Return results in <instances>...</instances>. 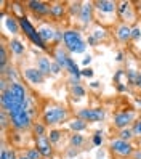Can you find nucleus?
<instances>
[{
    "label": "nucleus",
    "instance_id": "obj_18",
    "mask_svg": "<svg viewBox=\"0 0 141 159\" xmlns=\"http://www.w3.org/2000/svg\"><path fill=\"white\" fill-rule=\"evenodd\" d=\"M35 142V148L40 151V154L43 157H51L53 156V143L50 142L48 135L46 137H39V138H34Z\"/></svg>",
    "mask_w": 141,
    "mask_h": 159
},
{
    "label": "nucleus",
    "instance_id": "obj_8",
    "mask_svg": "<svg viewBox=\"0 0 141 159\" xmlns=\"http://www.w3.org/2000/svg\"><path fill=\"white\" fill-rule=\"evenodd\" d=\"M109 149L112 154H116L119 157H131V154H133V151L136 148L133 146V143L125 142V140H120L116 137L109 142Z\"/></svg>",
    "mask_w": 141,
    "mask_h": 159
},
{
    "label": "nucleus",
    "instance_id": "obj_13",
    "mask_svg": "<svg viewBox=\"0 0 141 159\" xmlns=\"http://www.w3.org/2000/svg\"><path fill=\"white\" fill-rule=\"evenodd\" d=\"M23 77L26 79V82H29L31 85H42L45 82L46 76L43 72H40L35 66H31V68H24L23 69Z\"/></svg>",
    "mask_w": 141,
    "mask_h": 159
},
{
    "label": "nucleus",
    "instance_id": "obj_49",
    "mask_svg": "<svg viewBox=\"0 0 141 159\" xmlns=\"http://www.w3.org/2000/svg\"><path fill=\"white\" fill-rule=\"evenodd\" d=\"M90 87H91V89H99L101 84H99L98 80H91V82H90Z\"/></svg>",
    "mask_w": 141,
    "mask_h": 159
},
{
    "label": "nucleus",
    "instance_id": "obj_19",
    "mask_svg": "<svg viewBox=\"0 0 141 159\" xmlns=\"http://www.w3.org/2000/svg\"><path fill=\"white\" fill-rule=\"evenodd\" d=\"M68 15V3L66 2H51L50 3V18L53 21H61Z\"/></svg>",
    "mask_w": 141,
    "mask_h": 159
},
{
    "label": "nucleus",
    "instance_id": "obj_52",
    "mask_svg": "<svg viewBox=\"0 0 141 159\" xmlns=\"http://www.w3.org/2000/svg\"><path fill=\"white\" fill-rule=\"evenodd\" d=\"M136 143H138V146L141 148V137H139V138H136Z\"/></svg>",
    "mask_w": 141,
    "mask_h": 159
},
{
    "label": "nucleus",
    "instance_id": "obj_45",
    "mask_svg": "<svg viewBox=\"0 0 141 159\" xmlns=\"http://www.w3.org/2000/svg\"><path fill=\"white\" fill-rule=\"evenodd\" d=\"M91 60H93V57H91V55H87V57L83 58V61H82V64H83V68H88V64L91 63Z\"/></svg>",
    "mask_w": 141,
    "mask_h": 159
},
{
    "label": "nucleus",
    "instance_id": "obj_9",
    "mask_svg": "<svg viewBox=\"0 0 141 159\" xmlns=\"http://www.w3.org/2000/svg\"><path fill=\"white\" fill-rule=\"evenodd\" d=\"M0 18H2V23H3V29L13 35V37H18V34H21V24H20V18L13 16L11 13H8L2 8V11H0Z\"/></svg>",
    "mask_w": 141,
    "mask_h": 159
},
{
    "label": "nucleus",
    "instance_id": "obj_48",
    "mask_svg": "<svg viewBox=\"0 0 141 159\" xmlns=\"http://www.w3.org/2000/svg\"><path fill=\"white\" fill-rule=\"evenodd\" d=\"M116 61H117V63H122V61H124V52H117Z\"/></svg>",
    "mask_w": 141,
    "mask_h": 159
},
{
    "label": "nucleus",
    "instance_id": "obj_39",
    "mask_svg": "<svg viewBox=\"0 0 141 159\" xmlns=\"http://www.w3.org/2000/svg\"><path fill=\"white\" fill-rule=\"evenodd\" d=\"M103 140H104V138H103V132H101V130H96V132L91 135V143L95 146H101Z\"/></svg>",
    "mask_w": 141,
    "mask_h": 159
},
{
    "label": "nucleus",
    "instance_id": "obj_30",
    "mask_svg": "<svg viewBox=\"0 0 141 159\" xmlns=\"http://www.w3.org/2000/svg\"><path fill=\"white\" fill-rule=\"evenodd\" d=\"M63 135H64V132L61 129H50V132H48V138H50V142L53 143V145H56V143H59L61 142V138H63Z\"/></svg>",
    "mask_w": 141,
    "mask_h": 159
},
{
    "label": "nucleus",
    "instance_id": "obj_20",
    "mask_svg": "<svg viewBox=\"0 0 141 159\" xmlns=\"http://www.w3.org/2000/svg\"><path fill=\"white\" fill-rule=\"evenodd\" d=\"M7 45H8L10 53L15 55V57H23V55L26 53V43L20 39V37H10Z\"/></svg>",
    "mask_w": 141,
    "mask_h": 159
},
{
    "label": "nucleus",
    "instance_id": "obj_50",
    "mask_svg": "<svg viewBox=\"0 0 141 159\" xmlns=\"http://www.w3.org/2000/svg\"><path fill=\"white\" fill-rule=\"evenodd\" d=\"M18 159H29V157H27V156L23 153V154H20V157H18Z\"/></svg>",
    "mask_w": 141,
    "mask_h": 159
},
{
    "label": "nucleus",
    "instance_id": "obj_15",
    "mask_svg": "<svg viewBox=\"0 0 141 159\" xmlns=\"http://www.w3.org/2000/svg\"><path fill=\"white\" fill-rule=\"evenodd\" d=\"M0 106H2L3 111H7L8 114L11 113V111H15L16 108H20V105H18V101L13 95V92L8 89L5 92H0Z\"/></svg>",
    "mask_w": 141,
    "mask_h": 159
},
{
    "label": "nucleus",
    "instance_id": "obj_2",
    "mask_svg": "<svg viewBox=\"0 0 141 159\" xmlns=\"http://www.w3.org/2000/svg\"><path fill=\"white\" fill-rule=\"evenodd\" d=\"M63 47L71 55H80V53L87 52L88 45H87V40L83 39L80 29H77V27H68V29H64Z\"/></svg>",
    "mask_w": 141,
    "mask_h": 159
},
{
    "label": "nucleus",
    "instance_id": "obj_41",
    "mask_svg": "<svg viewBox=\"0 0 141 159\" xmlns=\"http://www.w3.org/2000/svg\"><path fill=\"white\" fill-rule=\"evenodd\" d=\"M95 76V71H93L90 66L88 68H82V77H87V79H91Z\"/></svg>",
    "mask_w": 141,
    "mask_h": 159
},
{
    "label": "nucleus",
    "instance_id": "obj_11",
    "mask_svg": "<svg viewBox=\"0 0 141 159\" xmlns=\"http://www.w3.org/2000/svg\"><path fill=\"white\" fill-rule=\"evenodd\" d=\"M96 20V11H95V2H83L82 11L77 18V21L82 24L83 29H87L88 26L93 24V21Z\"/></svg>",
    "mask_w": 141,
    "mask_h": 159
},
{
    "label": "nucleus",
    "instance_id": "obj_29",
    "mask_svg": "<svg viewBox=\"0 0 141 159\" xmlns=\"http://www.w3.org/2000/svg\"><path fill=\"white\" fill-rule=\"evenodd\" d=\"M32 134H34V138L46 137V135H48V127H46L43 122H34V125H32Z\"/></svg>",
    "mask_w": 141,
    "mask_h": 159
},
{
    "label": "nucleus",
    "instance_id": "obj_21",
    "mask_svg": "<svg viewBox=\"0 0 141 159\" xmlns=\"http://www.w3.org/2000/svg\"><path fill=\"white\" fill-rule=\"evenodd\" d=\"M51 61L53 60H50L46 55H40V57L35 58V68L40 72H43L46 77H50L51 76Z\"/></svg>",
    "mask_w": 141,
    "mask_h": 159
},
{
    "label": "nucleus",
    "instance_id": "obj_37",
    "mask_svg": "<svg viewBox=\"0 0 141 159\" xmlns=\"http://www.w3.org/2000/svg\"><path fill=\"white\" fill-rule=\"evenodd\" d=\"M141 39V24L131 26V42H138Z\"/></svg>",
    "mask_w": 141,
    "mask_h": 159
},
{
    "label": "nucleus",
    "instance_id": "obj_7",
    "mask_svg": "<svg viewBox=\"0 0 141 159\" xmlns=\"http://www.w3.org/2000/svg\"><path fill=\"white\" fill-rule=\"evenodd\" d=\"M136 111L135 109H120L114 114L112 117V125H114L117 130H122V129H127V127H131V124L136 120Z\"/></svg>",
    "mask_w": 141,
    "mask_h": 159
},
{
    "label": "nucleus",
    "instance_id": "obj_43",
    "mask_svg": "<svg viewBox=\"0 0 141 159\" xmlns=\"http://www.w3.org/2000/svg\"><path fill=\"white\" fill-rule=\"evenodd\" d=\"M125 76V71L124 69H117L116 71V74H114V84H119V82H122L120 79Z\"/></svg>",
    "mask_w": 141,
    "mask_h": 159
},
{
    "label": "nucleus",
    "instance_id": "obj_4",
    "mask_svg": "<svg viewBox=\"0 0 141 159\" xmlns=\"http://www.w3.org/2000/svg\"><path fill=\"white\" fill-rule=\"evenodd\" d=\"M20 24H21V32L27 37V40H29L34 47H37V48H40L43 52H50V47L42 40V37H40L39 31H37V27L31 23L29 18L27 16L20 18Z\"/></svg>",
    "mask_w": 141,
    "mask_h": 159
},
{
    "label": "nucleus",
    "instance_id": "obj_35",
    "mask_svg": "<svg viewBox=\"0 0 141 159\" xmlns=\"http://www.w3.org/2000/svg\"><path fill=\"white\" fill-rule=\"evenodd\" d=\"M0 125H2V130H7L8 125H11V120H10V114L7 111L0 109Z\"/></svg>",
    "mask_w": 141,
    "mask_h": 159
},
{
    "label": "nucleus",
    "instance_id": "obj_42",
    "mask_svg": "<svg viewBox=\"0 0 141 159\" xmlns=\"http://www.w3.org/2000/svg\"><path fill=\"white\" fill-rule=\"evenodd\" d=\"M114 85H116V90H117L119 93H125V92H128V85H127V84H124V82L114 84Z\"/></svg>",
    "mask_w": 141,
    "mask_h": 159
},
{
    "label": "nucleus",
    "instance_id": "obj_14",
    "mask_svg": "<svg viewBox=\"0 0 141 159\" xmlns=\"http://www.w3.org/2000/svg\"><path fill=\"white\" fill-rule=\"evenodd\" d=\"M51 58H53V61H56L59 64V66L66 71V68H68V63H69V60L72 58V55L64 48L63 45H58V47H53L51 48Z\"/></svg>",
    "mask_w": 141,
    "mask_h": 159
},
{
    "label": "nucleus",
    "instance_id": "obj_12",
    "mask_svg": "<svg viewBox=\"0 0 141 159\" xmlns=\"http://www.w3.org/2000/svg\"><path fill=\"white\" fill-rule=\"evenodd\" d=\"M26 10L37 18H50V3L42 0H27Z\"/></svg>",
    "mask_w": 141,
    "mask_h": 159
},
{
    "label": "nucleus",
    "instance_id": "obj_16",
    "mask_svg": "<svg viewBox=\"0 0 141 159\" xmlns=\"http://www.w3.org/2000/svg\"><path fill=\"white\" fill-rule=\"evenodd\" d=\"M37 31H39L42 40L48 45V43H53L55 42V35H56L58 27H55L53 24H50V21H43L39 27H37Z\"/></svg>",
    "mask_w": 141,
    "mask_h": 159
},
{
    "label": "nucleus",
    "instance_id": "obj_17",
    "mask_svg": "<svg viewBox=\"0 0 141 159\" xmlns=\"http://www.w3.org/2000/svg\"><path fill=\"white\" fill-rule=\"evenodd\" d=\"M114 37L120 43L131 42V26L127 23H117L114 26Z\"/></svg>",
    "mask_w": 141,
    "mask_h": 159
},
{
    "label": "nucleus",
    "instance_id": "obj_31",
    "mask_svg": "<svg viewBox=\"0 0 141 159\" xmlns=\"http://www.w3.org/2000/svg\"><path fill=\"white\" fill-rule=\"evenodd\" d=\"M93 37H95V39L98 40V42H101V40H106L108 39V32H106V27L104 26H98L95 31L93 32H90Z\"/></svg>",
    "mask_w": 141,
    "mask_h": 159
},
{
    "label": "nucleus",
    "instance_id": "obj_5",
    "mask_svg": "<svg viewBox=\"0 0 141 159\" xmlns=\"http://www.w3.org/2000/svg\"><path fill=\"white\" fill-rule=\"evenodd\" d=\"M10 120H11V127L18 132H26V130L32 129L34 125V117L29 114L27 106H20L15 111L10 113Z\"/></svg>",
    "mask_w": 141,
    "mask_h": 159
},
{
    "label": "nucleus",
    "instance_id": "obj_1",
    "mask_svg": "<svg viewBox=\"0 0 141 159\" xmlns=\"http://www.w3.org/2000/svg\"><path fill=\"white\" fill-rule=\"evenodd\" d=\"M69 117H71L69 109L59 105V103H48L42 111V122L51 129H55L56 125H61L64 122H69L71 120Z\"/></svg>",
    "mask_w": 141,
    "mask_h": 159
},
{
    "label": "nucleus",
    "instance_id": "obj_40",
    "mask_svg": "<svg viewBox=\"0 0 141 159\" xmlns=\"http://www.w3.org/2000/svg\"><path fill=\"white\" fill-rule=\"evenodd\" d=\"M63 72V68L56 61H51V76H59Z\"/></svg>",
    "mask_w": 141,
    "mask_h": 159
},
{
    "label": "nucleus",
    "instance_id": "obj_44",
    "mask_svg": "<svg viewBox=\"0 0 141 159\" xmlns=\"http://www.w3.org/2000/svg\"><path fill=\"white\" fill-rule=\"evenodd\" d=\"M87 45H90V47H98L99 45V42L93 37L91 34H88V37H87Z\"/></svg>",
    "mask_w": 141,
    "mask_h": 159
},
{
    "label": "nucleus",
    "instance_id": "obj_47",
    "mask_svg": "<svg viewBox=\"0 0 141 159\" xmlns=\"http://www.w3.org/2000/svg\"><path fill=\"white\" fill-rule=\"evenodd\" d=\"M135 87L138 90H141V71H138V77H136V82H135Z\"/></svg>",
    "mask_w": 141,
    "mask_h": 159
},
{
    "label": "nucleus",
    "instance_id": "obj_10",
    "mask_svg": "<svg viewBox=\"0 0 141 159\" xmlns=\"http://www.w3.org/2000/svg\"><path fill=\"white\" fill-rule=\"evenodd\" d=\"M117 16L120 23H135L136 21V10L131 2H117Z\"/></svg>",
    "mask_w": 141,
    "mask_h": 159
},
{
    "label": "nucleus",
    "instance_id": "obj_51",
    "mask_svg": "<svg viewBox=\"0 0 141 159\" xmlns=\"http://www.w3.org/2000/svg\"><path fill=\"white\" fill-rule=\"evenodd\" d=\"M135 101H136V105H138V106H141V98H135Z\"/></svg>",
    "mask_w": 141,
    "mask_h": 159
},
{
    "label": "nucleus",
    "instance_id": "obj_26",
    "mask_svg": "<svg viewBox=\"0 0 141 159\" xmlns=\"http://www.w3.org/2000/svg\"><path fill=\"white\" fill-rule=\"evenodd\" d=\"M10 13L16 18H23L26 16V3L23 2H11L10 3Z\"/></svg>",
    "mask_w": 141,
    "mask_h": 159
},
{
    "label": "nucleus",
    "instance_id": "obj_28",
    "mask_svg": "<svg viewBox=\"0 0 141 159\" xmlns=\"http://www.w3.org/2000/svg\"><path fill=\"white\" fill-rule=\"evenodd\" d=\"M82 5H83V2H69L68 3V16L79 18V15L82 11Z\"/></svg>",
    "mask_w": 141,
    "mask_h": 159
},
{
    "label": "nucleus",
    "instance_id": "obj_22",
    "mask_svg": "<svg viewBox=\"0 0 141 159\" xmlns=\"http://www.w3.org/2000/svg\"><path fill=\"white\" fill-rule=\"evenodd\" d=\"M10 50H8V45L5 43V37H3V42L0 45V74H3L5 69L10 66Z\"/></svg>",
    "mask_w": 141,
    "mask_h": 159
},
{
    "label": "nucleus",
    "instance_id": "obj_36",
    "mask_svg": "<svg viewBox=\"0 0 141 159\" xmlns=\"http://www.w3.org/2000/svg\"><path fill=\"white\" fill-rule=\"evenodd\" d=\"M24 154L29 157V159H43V156L40 154V151L37 149L35 146H32V148H27L26 151H24Z\"/></svg>",
    "mask_w": 141,
    "mask_h": 159
},
{
    "label": "nucleus",
    "instance_id": "obj_6",
    "mask_svg": "<svg viewBox=\"0 0 141 159\" xmlns=\"http://www.w3.org/2000/svg\"><path fill=\"white\" fill-rule=\"evenodd\" d=\"M76 117L83 119L88 124H95V122H101L106 119V109L101 106H95V108H80L76 111Z\"/></svg>",
    "mask_w": 141,
    "mask_h": 159
},
{
    "label": "nucleus",
    "instance_id": "obj_38",
    "mask_svg": "<svg viewBox=\"0 0 141 159\" xmlns=\"http://www.w3.org/2000/svg\"><path fill=\"white\" fill-rule=\"evenodd\" d=\"M130 129H131V132H133L135 138H139L141 137V117H136V120L131 124Z\"/></svg>",
    "mask_w": 141,
    "mask_h": 159
},
{
    "label": "nucleus",
    "instance_id": "obj_3",
    "mask_svg": "<svg viewBox=\"0 0 141 159\" xmlns=\"http://www.w3.org/2000/svg\"><path fill=\"white\" fill-rule=\"evenodd\" d=\"M95 11L96 21L101 23V26H111L114 24L117 16V2H114V0H96Z\"/></svg>",
    "mask_w": 141,
    "mask_h": 159
},
{
    "label": "nucleus",
    "instance_id": "obj_23",
    "mask_svg": "<svg viewBox=\"0 0 141 159\" xmlns=\"http://www.w3.org/2000/svg\"><path fill=\"white\" fill-rule=\"evenodd\" d=\"M68 125L72 130V134H82V132H85V130L88 129V122H85V120L80 119V117L71 119L69 122H68Z\"/></svg>",
    "mask_w": 141,
    "mask_h": 159
},
{
    "label": "nucleus",
    "instance_id": "obj_32",
    "mask_svg": "<svg viewBox=\"0 0 141 159\" xmlns=\"http://www.w3.org/2000/svg\"><path fill=\"white\" fill-rule=\"evenodd\" d=\"M117 138L125 140V142H130V143H131V140L135 138V135H133V132H131V129H130V127H127V129L119 130V132H117Z\"/></svg>",
    "mask_w": 141,
    "mask_h": 159
},
{
    "label": "nucleus",
    "instance_id": "obj_25",
    "mask_svg": "<svg viewBox=\"0 0 141 159\" xmlns=\"http://www.w3.org/2000/svg\"><path fill=\"white\" fill-rule=\"evenodd\" d=\"M85 143H87V138L83 137L82 134H72V135H69V148L80 149Z\"/></svg>",
    "mask_w": 141,
    "mask_h": 159
},
{
    "label": "nucleus",
    "instance_id": "obj_33",
    "mask_svg": "<svg viewBox=\"0 0 141 159\" xmlns=\"http://www.w3.org/2000/svg\"><path fill=\"white\" fill-rule=\"evenodd\" d=\"M125 77H127V85L128 87H135V82L138 77V71L136 69H127L125 71Z\"/></svg>",
    "mask_w": 141,
    "mask_h": 159
},
{
    "label": "nucleus",
    "instance_id": "obj_46",
    "mask_svg": "<svg viewBox=\"0 0 141 159\" xmlns=\"http://www.w3.org/2000/svg\"><path fill=\"white\" fill-rule=\"evenodd\" d=\"M131 159H141V148H136L133 154H131Z\"/></svg>",
    "mask_w": 141,
    "mask_h": 159
},
{
    "label": "nucleus",
    "instance_id": "obj_34",
    "mask_svg": "<svg viewBox=\"0 0 141 159\" xmlns=\"http://www.w3.org/2000/svg\"><path fill=\"white\" fill-rule=\"evenodd\" d=\"M20 156L16 154V151L13 148H2V151H0V159H18Z\"/></svg>",
    "mask_w": 141,
    "mask_h": 159
},
{
    "label": "nucleus",
    "instance_id": "obj_24",
    "mask_svg": "<svg viewBox=\"0 0 141 159\" xmlns=\"http://www.w3.org/2000/svg\"><path fill=\"white\" fill-rule=\"evenodd\" d=\"M21 76H23V74L16 69L15 64H10V66L5 69L3 74H0V77H5L10 84H11V82H20V77H21Z\"/></svg>",
    "mask_w": 141,
    "mask_h": 159
},
{
    "label": "nucleus",
    "instance_id": "obj_27",
    "mask_svg": "<svg viewBox=\"0 0 141 159\" xmlns=\"http://www.w3.org/2000/svg\"><path fill=\"white\" fill-rule=\"evenodd\" d=\"M71 95L72 98H76V100H83L87 97V89L83 87V84H76V85H72L71 87Z\"/></svg>",
    "mask_w": 141,
    "mask_h": 159
}]
</instances>
